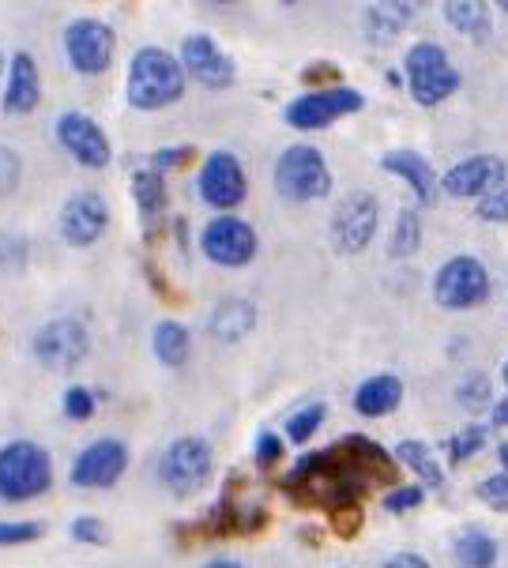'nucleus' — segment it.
Listing matches in <instances>:
<instances>
[{
  "label": "nucleus",
  "mask_w": 508,
  "mask_h": 568,
  "mask_svg": "<svg viewBox=\"0 0 508 568\" xmlns=\"http://www.w3.org/2000/svg\"><path fill=\"white\" fill-rule=\"evenodd\" d=\"M369 475L362 470L358 456L347 448V440L298 459V467L283 478V494L294 497L305 508H324V513H339V508L358 505L369 494Z\"/></svg>",
  "instance_id": "obj_1"
},
{
  "label": "nucleus",
  "mask_w": 508,
  "mask_h": 568,
  "mask_svg": "<svg viewBox=\"0 0 508 568\" xmlns=\"http://www.w3.org/2000/svg\"><path fill=\"white\" fill-rule=\"evenodd\" d=\"M185 64L181 53H170L162 45H140L129 61V83H124V102L140 113H155L185 99Z\"/></svg>",
  "instance_id": "obj_2"
},
{
  "label": "nucleus",
  "mask_w": 508,
  "mask_h": 568,
  "mask_svg": "<svg viewBox=\"0 0 508 568\" xmlns=\"http://www.w3.org/2000/svg\"><path fill=\"white\" fill-rule=\"evenodd\" d=\"M53 486V459L34 440H8L0 445V500L23 505L42 497Z\"/></svg>",
  "instance_id": "obj_3"
},
{
  "label": "nucleus",
  "mask_w": 508,
  "mask_h": 568,
  "mask_svg": "<svg viewBox=\"0 0 508 568\" xmlns=\"http://www.w3.org/2000/svg\"><path fill=\"white\" fill-rule=\"evenodd\" d=\"M211 475H215V452L204 437L185 433V437L170 440L166 452L159 459V483L170 489L174 497H193L200 494Z\"/></svg>",
  "instance_id": "obj_4"
},
{
  "label": "nucleus",
  "mask_w": 508,
  "mask_h": 568,
  "mask_svg": "<svg viewBox=\"0 0 508 568\" xmlns=\"http://www.w3.org/2000/svg\"><path fill=\"white\" fill-rule=\"evenodd\" d=\"M407 91L418 105H440L459 91V72L448 61L445 45L437 42H415L404 57Z\"/></svg>",
  "instance_id": "obj_5"
},
{
  "label": "nucleus",
  "mask_w": 508,
  "mask_h": 568,
  "mask_svg": "<svg viewBox=\"0 0 508 568\" xmlns=\"http://www.w3.org/2000/svg\"><path fill=\"white\" fill-rule=\"evenodd\" d=\"M275 192L291 204H313L332 192V170L309 143H294L275 159Z\"/></svg>",
  "instance_id": "obj_6"
},
{
  "label": "nucleus",
  "mask_w": 508,
  "mask_h": 568,
  "mask_svg": "<svg viewBox=\"0 0 508 568\" xmlns=\"http://www.w3.org/2000/svg\"><path fill=\"white\" fill-rule=\"evenodd\" d=\"M61 45L75 75H102L118 57V34L105 19L94 16H75L61 31Z\"/></svg>",
  "instance_id": "obj_7"
},
{
  "label": "nucleus",
  "mask_w": 508,
  "mask_h": 568,
  "mask_svg": "<svg viewBox=\"0 0 508 568\" xmlns=\"http://www.w3.org/2000/svg\"><path fill=\"white\" fill-rule=\"evenodd\" d=\"M366 110V94L354 91V87L339 83V87H313V91L298 94L291 105L283 110V121L291 124L294 132H321L335 124L339 118H350V113Z\"/></svg>",
  "instance_id": "obj_8"
},
{
  "label": "nucleus",
  "mask_w": 508,
  "mask_h": 568,
  "mask_svg": "<svg viewBox=\"0 0 508 568\" xmlns=\"http://www.w3.org/2000/svg\"><path fill=\"white\" fill-rule=\"evenodd\" d=\"M490 297V272L478 256H453L434 275V302L448 313H467Z\"/></svg>",
  "instance_id": "obj_9"
},
{
  "label": "nucleus",
  "mask_w": 508,
  "mask_h": 568,
  "mask_svg": "<svg viewBox=\"0 0 508 568\" xmlns=\"http://www.w3.org/2000/svg\"><path fill=\"white\" fill-rule=\"evenodd\" d=\"M377 226H380V200L366 189H354L335 204L328 234L339 253L354 256L377 237Z\"/></svg>",
  "instance_id": "obj_10"
},
{
  "label": "nucleus",
  "mask_w": 508,
  "mask_h": 568,
  "mask_svg": "<svg viewBox=\"0 0 508 568\" xmlns=\"http://www.w3.org/2000/svg\"><path fill=\"white\" fill-rule=\"evenodd\" d=\"M53 136L64 148V155L80 162L83 170H105L113 162V143L102 132V124L83 110H64L53 121Z\"/></svg>",
  "instance_id": "obj_11"
},
{
  "label": "nucleus",
  "mask_w": 508,
  "mask_h": 568,
  "mask_svg": "<svg viewBox=\"0 0 508 568\" xmlns=\"http://www.w3.org/2000/svg\"><path fill=\"white\" fill-rule=\"evenodd\" d=\"M200 248H204V256L219 267H245L261 253V237H256L253 223H245V219L215 215L200 230Z\"/></svg>",
  "instance_id": "obj_12"
},
{
  "label": "nucleus",
  "mask_w": 508,
  "mask_h": 568,
  "mask_svg": "<svg viewBox=\"0 0 508 568\" xmlns=\"http://www.w3.org/2000/svg\"><path fill=\"white\" fill-rule=\"evenodd\" d=\"M31 354L45 369H75L91 354V335L75 316H53L38 327Z\"/></svg>",
  "instance_id": "obj_13"
},
{
  "label": "nucleus",
  "mask_w": 508,
  "mask_h": 568,
  "mask_svg": "<svg viewBox=\"0 0 508 568\" xmlns=\"http://www.w3.org/2000/svg\"><path fill=\"white\" fill-rule=\"evenodd\" d=\"M110 200L94 189H83L75 196L64 200L61 215H57V230H61L64 245L72 248H91L94 242H102L105 230H110Z\"/></svg>",
  "instance_id": "obj_14"
},
{
  "label": "nucleus",
  "mask_w": 508,
  "mask_h": 568,
  "mask_svg": "<svg viewBox=\"0 0 508 568\" xmlns=\"http://www.w3.org/2000/svg\"><path fill=\"white\" fill-rule=\"evenodd\" d=\"M196 192H200V200L215 211H234L237 204H245L248 178L237 155H230V151H211L204 159V166H200Z\"/></svg>",
  "instance_id": "obj_15"
},
{
  "label": "nucleus",
  "mask_w": 508,
  "mask_h": 568,
  "mask_svg": "<svg viewBox=\"0 0 508 568\" xmlns=\"http://www.w3.org/2000/svg\"><path fill=\"white\" fill-rule=\"evenodd\" d=\"M124 470H129V448H124V440L99 437L75 456L69 478L80 489H113L121 483Z\"/></svg>",
  "instance_id": "obj_16"
},
{
  "label": "nucleus",
  "mask_w": 508,
  "mask_h": 568,
  "mask_svg": "<svg viewBox=\"0 0 508 568\" xmlns=\"http://www.w3.org/2000/svg\"><path fill=\"white\" fill-rule=\"evenodd\" d=\"M181 64H185V72L193 75L200 87H207V91H226V87L237 80V69H234V61H230V53L211 34H200V31L185 34V42H181Z\"/></svg>",
  "instance_id": "obj_17"
},
{
  "label": "nucleus",
  "mask_w": 508,
  "mask_h": 568,
  "mask_svg": "<svg viewBox=\"0 0 508 568\" xmlns=\"http://www.w3.org/2000/svg\"><path fill=\"white\" fill-rule=\"evenodd\" d=\"M505 181H508L505 159L471 155V159L456 162V166L440 178V192L453 200H482V196H490L497 185H505Z\"/></svg>",
  "instance_id": "obj_18"
},
{
  "label": "nucleus",
  "mask_w": 508,
  "mask_h": 568,
  "mask_svg": "<svg viewBox=\"0 0 508 568\" xmlns=\"http://www.w3.org/2000/svg\"><path fill=\"white\" fill-rule=\"evenodd\" d=\"M38 102H42V72H38V61L27 50H16L8 57V75H4V94H0V110L4 113H34Z\"/></svg>",
  "instance_id": "obj_19"
},
{
  "label": "nucleus",
  "mask_w": 508,
  "mask_h": 568,
  "mask_svg": "<svg viewBox=\"0 0 508 568\" xmlns=\"http://www.w3.org/2000/svg\"><path fill=\"white\" fill-rule=\"evenodd\" d=\"M380 170L385 173H396L399 181H407L410 192H415L418 204H434L437 192H440V178L429 166L426 155H418V151L410 148H399V151H388V155H380Z\"/></svg>",
  "instance_id": "obj_20"
},
{
  "label": "nucleus",
  "mask_w": 508,
  "mask_h": 568,
  "mask_svg": "<svg viewBox=\"0 0 508 568\" xmlns=\"http://www.w3.org/2000/svg\"><path fill=\"white\" fill-rule=\"evenodd\" d=\"M132 196H136L143 219V234L151 237V230H159V223L166 219V173H159L155 166L132 170Z\"/></svg>",
  "instance_id": "obj_21"
},
{
  "label": "nucleus",
  "mask_w": 508,
  "mask_h": 568,
  "mask_svg": "<svg viewBox=\"0 0 508 568\" xmlns=\"http://www.w3.org/2000/svg\"><path fill=\"white\" fill-rule=\"evenodd\" d=\"M404 403V381L392 377V373H377V377L362 381L358 388H354V410L362 414V418H385Z\"/></svg>",
  "instance_id": "obj_22"
},
{
  "label": "nucleus",
  "mask_w": 508,
  "mask_h": 568,
  "mask_svg": "<svg viewBox=\"0 0 508 568\" xmlns=\"http://www.w3.org/2000/svg\"><path fill=\"white\" fill-rule=\"evenodd\" d=\"M207 327L219 343H242L256 327V305L248 302V297H226V302H219L215 313L207 316Z\"/></svg>",
  "instance_id": "obj_23"
},
{
  "label": "nucleus",
  "mask_w": 508,
  "mask_h": 568,
  "mask_svg": "<svg viewBox=\"0 0 508 568\" xmlns=\"http://www.w3.org/2000/svg\"><path fill=\"white\" fill-rule=\"evenodd\" d=\"M440 16L453 31L471 38V42H486L494 34V8L482 4V0H448Z\"/></svg>",
  "instance_id": "obj_24"
},
{
  "label": "nucleus",
  "mask_w": 508,
  "mask_h": 568,
  "mask_svg": "<svg viewBox=\"0 0 508 568\" xmlns=\"http://www.w3.org/2000/svg\"><path fill=\"white\" fill-rule=\"evenodd\" d=\"M410 16H415V4H388V0H380V4H369L362 12V31H366L369 42L388 45L404 34Z\"/></svg>",
  "instance_id": "obj_25"
},
{
  "label": "nucleus",
  "mask_w": 508,
  "mask_h": 568,
  "mask_svg": "<svg viewBox=\"0 0 508 568\" xmlns=\"http://www.w3.org/2000/svg\"><path fill=\"white\" fill-rule=\"evenodd\" d=\"M151 351L166 369H181L189 362V354H193V335L181 321H159L151 327Z\"/></svg>",
  "instance_id": "obj_26"
},
{
  "label": "nucleus",
  "mask_w": 508,
  "mask_h": 568,
  "mask_svg": "<svg viewBox=\"0 0 508 568\" xmlns=\"http://www.w3.org/2000/svg\"><path fill=\"white\" fill-rule=\"evenodd\" d=\"M396 459H399V467L415 470L421 489H440V486H445V470H440L434 448H429L426 440H399Z\"/></svg>",
  "instance_id": "obj_27"
},
{
  "label": "nucleus",
  "mask_w": 508,
  "mask_h": 568,
  "mask_svg": "<svg viewBox=\"0 0 508 568\" xmlns=\"http://www.w3.org/2000/svg\"><path fill=\"white\" fill-rule=\"evenodd\" d=\"M453 557L464 568H497V557H501V550H497V538L478 531V527H471V531H464L456 538L453 546Z\"/></svg>",
  "instance_id": "obj_28"
},
{
  "label": "nucleus",
  "mask_w": 508,
  "mask_h": 568,
  "mask_svg": "<svg viewBox=\"0 0 508 568\" xmlns=\"http://www.w3.org/2000/svg\"><path fill=\"white\" fill-rule=\"evenodd\" d=\"M418 245H421V219L415 207H407V211H399L396 230H392V237H388V256L407 260L418 253Z\"/></svg>",
  "instance_id": "obj_29"
},
{
  "label": "nucleus",
  "mask_w": 508,
  "mask_h": 568,
  "mask_svg": "<svg viewBox=\"0 0 508 568\" xmlns=\"http://www.w3.org/2000/svg\"><path fill=\"white\" fill-rule=\"evenodd\" d=\"M456 403L464 407L467 414H482L494 407V388H490V377L486 373H471L456 384Z\"/></svg>",
  "instance_id": "obj_30"
},
{
  "label": "nucleus",
  "mask_w": 508,
  "mask_h": 568,
  "mask_svg": "<svg viewBox=\"0 0 508 568\" xmlns=\"http://www.w3.org/2000/svg\"><path fill=\"white\" fill-rule=\"evenodd\" d=\"M324 418H328V407H324V403H305L302 410H294L291 418H286V440L305 445V440L324 426Z\"/></svg>",
  "instance_id": "obj_31"
},
{
  "label": "nucleus",
  "mask_w": 508,
  "mask_h": 568,
  "mask_svg": "<svg viewBox=\"0 0 508 568\" xmlns=\"http://www.w3.org/2000/svg\"><path fill=\"white\" fill-rule=\"evenodd\" d=\"M486 440H490V426H464L456 433L453 440H448V459H453V467L456 464H467L471 456H478V452L486 448Z\"/></svg>",
  "instance_id": "obj_32"
},
{
  "label": "nucleus",
  "mask_w": 508,
  "mask_h": 568,
  "mask_svg": "<svg viewBox=\"0 0 508 568\" xmlns=\"http://www.w3.org/2000/svg\"><path fill=\"white\" fill-rule=\"evenodd\" d=\"M45 535V524L34 519H0V546H27Z\"/></svg>",
  "instance_id": "obj_33"
},
{
  "label": "nucleus",
  "mask_w": 508,
  "mask_h": 568,
  "mask_svg": "<svg viewBox=\"0 0 508 568\" xmlns=\"http://www.w3.org/2000/svg\"><path fill=\"white\" fill-rule=\"evenodd\" d=\"M475 494H478V500H482L486 508H494V513L508 516V470H497V475L482 478Z\"/></svg>",
  "instance_id": "obj_34"
},
{
  "label": "nucleus",
  "mask_w": 508,
  "mask_h": 568,
  "mask_svg": "<svg viewBox=\"0 0 508 568\" xmlns=\"http://www.w3.org/2000/svg\"><path fill=\"white\" fill-rule=\"evenodd\" d=\"M61 410L69 414L72 422H88L94 414V392L83 388V384H72V388H64V396H61Z\"/></svg>",
  "instance_id": "obj_35"
},
{
  "label": "nucleus",
  "mask_w": 508,
  "mask_h": 568,
  "mask_svg": "<svg viewBox=\"0 0 508 568\" xmlns=\"http://www.w3.org/2000/svg\"><path fill=\"white\" fill-rule=\"evenodd\" d=\"M19 178H23V159H19L16 148L0 143V196H12Z\"/></svg>",
  "instance_id": "obj_36"
},
{
  "label": "nucleus",
  "mask_w": 508,
  "mask_h": 568,
  "mask_svg": "<svg viewBox=\"0 0 508 568\" xmlns=\"http://www.w3.org/2000/svg\"><path fill=\"white\" fill-rule=\"evenodd\" d=\"M475 215L482 219V223H508V181L505 185H497L490 196L478 200Z\"/></svg>",
  "instance_id": "obj_37"
},
{
  "label": "nucleus",
  "mask_w": 508,
  "mask_h": 568,
  "mask_svg": "<svg viewBox=\"0 0 508 568\" xmlns=\"http://www.w3.org/2000/svg\"><path fill=\"white\" fill-rule=\"evenodd\" d=\"M72 538H75V542H83V546H105L110 527H105L99 516H75L72 519Z\"/></svg>",
  "instance_id": "obj_38"
},
{
  "label": "nucleus",
  "mask_w": 508,
  "mask_h": 568,
  "mask_svg": "<svg viewBox=\"0 0 508 568\" xmlns=\"http://www.w3.org/2000/svg\"><path fill=\"white\" fill-rule=\"evenodd\" d=\"M253 456H256V467L261 470H275L280 467V459H283V437L280 433H261V437H256V448H253Z\"/></svg>",
  "instance_id": "obj_39"
},
{
  "label": "nucleus",
  "mask_w": 508,
  "mask_h": 568,
  "mask_svg": "<svg viewBox=\"0 0 508 568\" xmlns=\"http://www.w3.org/2000/svg\"><path fill=\"white\" fill-rule=\"evenodd\" d=\"M421 500H426V489H421V486H399V489H388V494H385V513L404 516V513H410V508H418Z\"/></svg>",
  "instance_id": "obj_40"
},
{
  "label": "nucleus",
  "mask_w": 508,
  "mask_h": 568,
  "mask_svg": "<svg viewBox=\"0 0 508 568\" xmlns=\"http://www.w3.org/2000/svg\"><path fill=\"white\" fill-rule=\"evenodd\" d=\"M362 505H350V508H339V513H332V531L339 538H354L362 527Z\"/></svg>",
  "instance_id": "obj_41"
},
{
  "label": "nucleus",
  "mask_w": 508,
  "mask_h": 568,
  "mask_svg": "<svg viewBox=\"0 0 508 568\" xmlns=\"http://www.w3.org/2000/svg\"><path fill=\"white\" fill-rule=\"evenodd\" d=\"M196 151L193 148H162L151 155V166H155L159 173H166V170H174V166H185L189 159H193Z\"/></svg>",
  "instance_id": "obj_42"
},
{
  "label": "nucleus",
  "mask_w": 508,
  "mask_h": 568,
  "mask_svg": "<svg viewBox=\"0 0 508 568\" xmlns=\"http://www.w3.org/2000/svg\"><path fill=\"white\" fill-rule=\"evenodd\" d=\"M12 253H16L19 260H27V245H23V237H16V234H0V264H4V267H16Z\"/></svg>",
  "instance_id": "obj_43"
},
{
  "label": "nucleus",
  "mask_w": 508,
  "mask_h": 568,
  "mask_svg": "<svg viewBox=\"0 0 508 568\" xmlns=\"http://www.w3.org/2000/svg\"><path fill=\"white\" fill-rule=\"evenodd\" d=\"M321 80H328V87H339V69H332V64L321 61V69L302 72V83H321Z\"/></svg>",
  "instance_id": "obj_44"
},
{
  "label": "nucleus",
  "mask_w": 508,
  "mask_h": 568,
  "mask_svg": "<svg viewBox=\"0 0 508 568\" xmlns=\"http://www.w3.org/2000/svg\"><path fill=\"white\" fill-rule=\"evenodd\" d=\"M380 568H429V561H426V557H418V554H407V550H404V554H392Z\"/></svg>",
  "instance_id": "obj_45"
},
{
  "label": "nucleus",
  "mask_w": 508,
  "mask_h": 568,
  "mask_svg": "<svg viewBox=\"0 0 508 568\" xmlns=\"http://www.w3.org/2000/svg\"><path fill=\"white\" fill-rule=\"evenodd\" d=\"M494 426H508V396H501V403H494Z\"/></svg>",
  "instance_id": "obj_46"
},
{
  "label": "nucleus",
  "mask_w": 508,
  "mask_h": 568,
  "mask_svg": "<svg viewBox=\"0 0 508 568\" xmlns=\"http://www.w3.org/2000/svg\"><path fill=\"white\" fill-rule=\"evenodd\" d=\"M204 568H245L242 561H234V557H215L211 565H204Z\"/></svg>",
  "instance_id": "obj_47"
},
{
  "label": "nucleus",
  "mask_w": 508,
  "mask_h": 568,
  "mask_svg": "<svg viewBox=\"0 0 508 568\" xmlns=\"http://www.w3.org/2000/svg\"><path fill=\"white\" fill-rule=\"evenodd\" d=\"M497 459H501V470H508V440H501V448H497Z\"/></svg>",
  "instance_id": "obj_48"
},
{
  "label": "nucleus",
  "mask_w": 508,
  "mask_h": 568,
  "mask_svg": "<svg viewBox=\"0 0 508 568\" xmlns=\"http://www.w3.org/2000/svg\"><path fill=\"white\" fill-rule=\"evenodd\" d=\"M0 75H8V61H4V53H0Z\"/></svg>",
  "instance_id": "obj_49"
},
{
  "label": "nucleus",
  "mask_w": 508,
  "mask_h": 568,
  "mask_svg": "<svg viewBox=\"0 0 508 568\" xmlns=\"http://www.w3.org/2000/svg\"><path fill=\"white\" fill-rule=\"evenodd\" d=\"M501 381L508 384V358H505V365H501Z\"/></svg>",
  "instance_id": "obj_50"
},
{
  "label": "nucleus",
  "mask_w": 508,
  "mask_h": 568,
  "mask_svg": "<svg viewBox=\"0 0 508 568\" xmlns=\"http://www.w3.org/2000/svg\"><path fill=\"white\" fill-rule=\"evenodd\" d=\"M497 8H501V12L508 16V0H501V4H497Z\"/></svg>",
  "instance_id": "obj_51"
}]
</instances>
